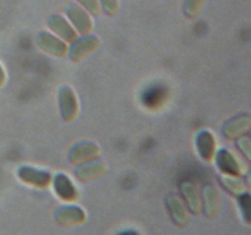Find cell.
<instances>
[{
    "mask_svg": "<svg viewBox=\"0 0 251 235\" xmlns=\"http://www.w3.org/2000/svg\"><path fill=\"white\" fill-rule=\"evenodd\" d=\"M162 98H163V91H162V88L154 87L145 94L144 99L147 105H156L157 103L161 102Z\"/></svg>",
    "mask_w": 251,
    "mask_h": 235,
    "instance_id": "1",
    "label": "cell"
},
{
    "mask_svg": "<svg viewBox=\"0 0 251 235\" xmlns=\"http://www.w3.org/2000/svg\"><path fill=\"white\" fill-rule=\"evenodd\" d=\"M2 80H4V75H2V71L1 69H0V83L2 82Z\"/></svg>",
    "mask_w": 251,
    "mask_h": 235,
    "instance_id": "2",
    "label": "cell"
}]
</instances>
